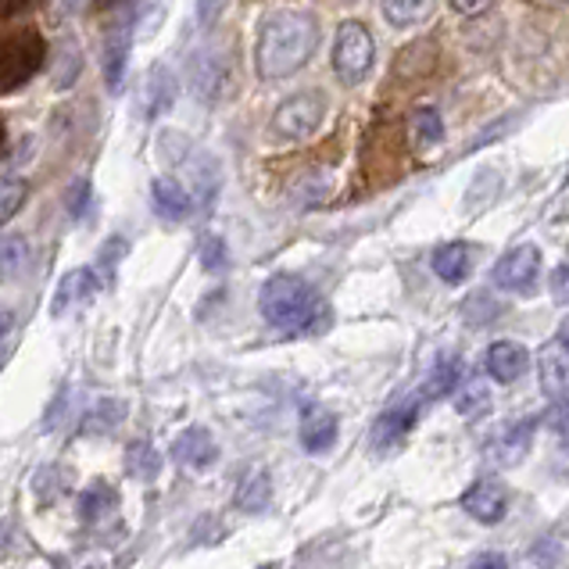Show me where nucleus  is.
<instances>
[{"label":"nucleus","mask_w":569,"mask_h":569,"mask_svg":"<svg viewBox=\"0 0 569 569\" xmlns=\"http://www.w3.org/2000/svg\"><path fill=\"white\" fill-rule=\"evenodd\" d=\"M258 569H280V566H276V562H266V566H258Z\"/></svg>","instance_id":"49"},{"label":"nucleus","mask_w":569,"mask_h":569,"mask_svg":"<svg viewBox=\"0 0 569 569\" xmlns=\"http://www.w3.org/2000/svg\"><path fill=\"white\" fill-rule=\"evenodd\" d=\"M37 64H40V40L32 32L0 40V90L22 83L26 72H32Z\"/></svg>","instance_id":"7"},{"label":"nucleus","mask_w":569,"mask_h":569,"mask_svg":"<svg viewBox=\"0 0 569 569\" xmlns=\"http://www.w3.org/2000/svg\"><path fill=\"white\" fill-rule=\"evenodd\" d=\"M258 305H262L269 327L290 337L316 333L327 327V305L316 295V287L298 280V276H272V280H266Z\"/></svg>","instance_id":"2"},{"label":"nucleus","mask_w":569,"mask_h":569,"mask_svg":"<svg viewBox=\"0 0 569 569\" xmlns=\"http://www.w3.org/2000/svg\"><path fill=\"white\" fill-rule=\"evenodd\" d=\"M469 569H509V559L498 556V551H480V556L469 562Z\"/></svg>","instance_id":"41"},{"label":"nucleus","mask_w":569,"mask_h":569,"mask_svg":"<svg viewBox=\"0 0 569 569\" xmlns=\"http://www.w3.org/2000/svg\"><path fill=\"white\" fill-rule=\"evenodd\" d=\"M538 377H541L545 398H551L556 405H566L569 401V348H562L559 340L548 345L538 359Z\"/></svg>","instance_id":"11"},{"label":"nucleus","mask_w":569,"mask_h":569,"mask_svg":"<svg viewBox=\"0 0 569 569\" xmlns=\"http://www.w3.org/2000/svg\"><path fill=\"white\" fill-rule=\"evenodd\" d=\"M158 154L166 158L172 169H183L187 172V180H190L193 193L201 198V204L216 201L222 172H219V161L211 158L208 151L193 148V143L183 140L180 133H176V129H166V133H161V140H158Z\"/></svg>","instance_id":"3"},{"label":"nucleus","mask_w":569,"mask_h":569,"mask_svg":"<svg viewBox=\"0 0 569 569\" xmlns=\"http://www.w3.org/2000/svg\"><path fill=\"white\" fill-rule=\"evenodd\" d=\"M172 459L180 466H190V469H208L211 462L219 459V448L211 441V433L204 427H190L176 437L172 445Z\"/></svg>","instance_id":"14"},{"label":"nucleus","mask_w":569,"mask_h":569,"mask_svg":"<svg viewBox=\"0 0 569 569\" xmlns=\"http://www.w3.org/2000/svg\"><path fill=\"white\" fill-rule=\"evenodd\" d=\"M498 187H501V176L495 169H483L473 180V187H469V193H466V211H469V216L480 211L483 204H491L498 198Z\"/></svg>","instance_id":"30"},{"label":"nucleus","mask_w":569,"mask_h":569,"mask_svg":"<svg viewBox=\"0 0 569 569\" xmlns=\"http://www.w3.org/2000/svg\"><path fill=\"white\" fill-rule=\"evenodd\" d=\"M64 208H69V216L72 219H83L87 211H90V183L87 180H79L69 187V198H64Z\"/></svg>","instance_id":"37"},{"label":"nucleus","mask_w":569,"mask_h":569,"mask_svg":"<svg viewBox=\"0 0 569 569\" xmlns=\"http://www.w3.org/2000/svg\"><path fill=\"white\" fill-rule=\"evenodd\" d=\"M319 47V22L305 11H272L258 29V76L262 79H287L301 72L312 61Z\"/></svg>","instance_id":"1"},{"label":"nucleus","mask_w":569,"mask_h":569,"mask_svg":"<svg viewBox=\"0 0 569 569\" xmlns=\"http://www.w3.org/2000/svg\"><path fill=\"white\" fill-rule=\"evenodd\" d=\"M126 419V405L122 401H101L97 409L87 416V422H83V433H101V430H116L119 422Z\"/></svg>","instance_id":"31"},{"label":"nucleus","mask_w":569,"mask_h":569,"mask_svg":"<svg viewBox=\"0 0 569 569\" xmlns=\"http://www.w3.org/2000/svg\"><path fill=\"white\" fill-rule=\"evenodd\" d=\"M412 140L419 151L437 148L445 140V122H441V111L437 108H419L412 116Z\"/></svg>","instance_id":"28"},{"label":"nucleus","mask_w":569,"mask_h":569,"mask_svg":"<svg viewBox=\"0 0 569 569\" xmlns=\"http://www.w3.org/2000/svg\"><path fill=\"white\" fill-rule=\"evenodd\" d=\"M11 327H14L11 312H0V351H4V340L11 337Z\"/></svg>","instance_id":"44"},{"label":"nucleus","mask_w":569,"mask_h":569,"mask_svg":"<svg viewBox=\"0 0 569 569\" xmlns=\"http://www.w3.org/2000/svg\"><path fill=\"white\" fill-rule=\"evenodd\" d=\"M433 61H437V43L433 40H419L409 43L395 61V76L401 79H422L433 72Z\"/></svg>","instance_id":"19"},{"label":"nucleus","mask_w":569,"mask_h":569,"mask_svg":"<svg viewBox=\"0 0 569 569\" xmlns=\"http://www.w3.org/2000/svg\"><path fill=\"white\" fill-rule=\"evenodd\" d=\"M190 83H193V93L201 97L204 104H219L226 97V83H230V69H226L222 54H198L190 64Z\"/></svg>","instance_id":"10"},{"label":"nucleus","mask_w":569,"mask_h":569,"mask_svg":"<svg viewBox=\"0 0 569 569\" xmlns=\"http://www.w3.org/2000/svg\"><path fill=\"white\" fill-rule=\"evenodd\" d=\"M122 4H129V0H93V8H97V11H116V8H122Z\"/></svg>","instance_id":"45"},{"label":"nucleus","mask_w":569,"mask_h":569,"mask_svg":"<svg viewBox=\"0 0 569 569\" xmlns=\"http://www.w3.org/2000/svg\"><path fill=\"white\" fill-rule=\"evenodd\" d=\"M533 427H538V419H519V422L498 427L491 433V441H487V455H491L498 466L523 462L527 451H530V441H533Z\"/></svg>","instance_id":"8"},{"label":"nucleus","mask_w":569,"mask_h":569,"mask_svg":"<svg viewBox=\"0 0 569 569\" xmlns=\"http://www.w3.org/2000/svg\"><path fill=\"white\" fill-rule=\"evenodd\" d=\"M487 372L498 380V383H512L527 372L530 366V351L516 340H498V345L487 348V359H483Z\"/></svg>","instance_id":"12"},{"label":"nucleus","mask_w":569,"mask_h":569,"mask_svg":"<svg viewBox=\"0 0 569 569\" xmlns=\"http://www.w3.org/2000/svg\"><path fill=\"white\" fill-rule=\"evenodd\" d=\"M269 498H272V483L266 469H254V473H248L237 487V509L243 512H262L269 506Z\"/></svg>","instance_id":"23"},{"label":"nucleus","mask_w":569,"mask_h":569,"mask_svg":"<svg viewBox=\"0 0 569 569\" xmlns=\"http://www.w3.org/2000/svg\"><path fill=\"white\" fill-rule=\"evenodd\" d=\"M79 8V0H51V11H54V19H69V14Z\"/></svg>","instance_id":"42"},{"label":"nucleus","mask_w":569,"mask_h":569,"mask_svg":"<svg viewBox=\"0 0 569 569\" xmlns=\"http://www.w3.org/2000/svg\"><path fill=\"white\" fill-rule=\"evenodd\" d=\"M129 40H133V32L126 26L116 29L104 43V79H108V90L119 93L122 90V76H126V58H129Z\"/></svg>","instance_id":"18"},{"label":"nucleus","mask_w":569,"mask_h":569,"mask_svg":"<svg viewBox=\"0 0 569 569\" xmlns=\"http://www.w3.org/2000/svg\"><path fill=\"white\" fill-rule=\"evenodd\" d=\"M491 280L498 290H509V295H533L541 280V251L533 243H519V248L498 258Z\"/></svg>","instance_id":"6"},{"label":"nucleus","mask_w":569,"mask_h":569,"mask_svg":"<svg viewBox=\"0 0 569 569\" xmlns=\"http://www.w3.org/2000/svg\"><path fill=\"white\" fill-rule=\"evenodd\" d=\"M459 380H462V362L459 359H441V362H437V369L430 372L427 387L419 390V398L422 401L445 398V395H451L455 387H459Z\"/></svg>","instance_id":"27"},{"label":"nucleus","mask_w":569,"mask_h":569,"mask_svg":"<svg viewBox=\"0 0 569 569\" xmlns=\"http://www.w3.org/2000/svg\"><path fill=\"white\" fill-rule=\"evenodd\" d=\"M462 509L480 523H501L509 512V491L498 480H477L462 495Z\"/></svg>","instance_id":"9"},{"label":"nucleus","mask_w":569,"mask_h":569,"mask_svg":"<svg viewBox=\"0 0 569 569\" xmlns=\"http://www.w3.org/2000/svg\"><path fill=\"white\" fill-rule=\"evenodd\" d=\"M559 345H562V348H569V316L562 319V327H559Z\"/></svg>","instance_id":"47"},{"label":"nucleus","mask_w":569,"mask_h":569,"mask_svg":"<svg viewBox=\"0 0 569 569\" xmlns=\"http://www.w3.org/2000/svg\"><path fill=\"white\" fill-rule=\"evenodd\" d=\"M469 269H473V248L469 243H445V248L433 251V272L441 276L445 283H462Z\"/></svg>","instance_id":"17"},{"label":"nucleus","mask_w":569,"mask_h":569,"mask_svg":"<svg viewBox=\"0 0 569 569\" xmlns=\"http://www.w3.org/2000/svg\"><path fill=\"white\" fill-rule=\"evenodd\" d=\"M455 409H459L466 419H473L480 412L491 409V390H487L483 380H469L462 390H459V398H455Z\"/></svg>","instance_id":"29"},{"label":"nucleus","mask_w":569,"mask_h":569,"mask_svg":"<svg viewBox=\"0 0 569 569\" xmlns=\"http://www.w3.org/2000/svg\"><path fill=\"white\" fill-rule=\"evenodd\" d=\"M495 8V0H451V11L462 14V19H480Z\"/></svg>","instance_id":"39"},{"label":"nucleus","mask_w":569,"mask_h":569,"mask_svg":"<svg viewBox=\"0 0 569 569\" xmlns=\"http://www.w3.org/2000/svg\"><path fill=\"white\" fill-rule=\"evenodd\" d=\"M79 72H83V54H79V43L76 40H61L58 51H54V90H69Z\"/></svg>","instance_id":"25"},{"label":"nucleus","mask_w":569,"mask_h":569,"mask_svg":"<svg viewBox=\"0 0 569 569\" xmlns=\"http://www.w3.org/2000/svg\"><path fill=\"white\" fill-rule=\"evenodd\" d=\"M556 430H559V437L569 445V401L562 405V412L556 416Z\"/></svg>","instance_id":"43"},{"label":"nucleus","mask_w":569,"mask_h":569,"mask_svg":"<svg viewBox=\"0 0 569 569\" xmlns=\"http://www.w3.org/2000/svg\"><path fill=\"white\" fill-rule=\"evenodd\" d=\"M97 287H101V280H97V272H93V269H72V272L61 280V287H58L51 312H54V316H64L72 305H87V301L93 298V290H97Z\"/></svg>","instance_id":"15"},{"label":"nucleus","mask_w":569,"mask_h":569,"mask_svg":"<svg viewBox=\"0 0 569 569\" xmlns=\"http://www.w3.org/2000/svg\"><path fill=\"white\" fill-rule=\"evenodd\" d=\"M26 4H29V0H0V11H19Z\"/></svg>","instance_id":"46"},{"label":"nucleus","mask_w":569,"mask_h":569,"mask_svg":"<svg viewBox=\"0 0 569 569\" xmlns=\"http://www.w3.org/2000/svg\"><path fill=\"white\" fill-rule=\"evenodd\" d=\"M419 405L422 398H409L405 405H398V409H390L377 419V427H372V448L387 451L390 445H398L405 433H409L416 427V416H419Z\"/></svg>","instance_id":"13"},{"label":"nucleus","mask_w":569,"mask_h":569,"mask_svg":"<svg viewBox=\"0 0 569 569\" xmlns=\"http://www.w3.org/2000/svg\"><path fill=\"white\" fill-rule=\"evenodd\" d=\"M176 101V79L169 69H161L154 64L151 76H148V93H143V104H148V116H161V111H169Z\"/></svg>","instance_id":"24"},{"label":"nucleus","mask_w":569,"mask_h":569,"mask_svg":"<svg viewBox=\"0 0 569 569\" xmlns=\"http://www.w3.org/2000/svg\"><path fill=\"white\" fill-rule=\"evenodd\" d=\"M498 312H501L498 301H491L487 295H473V298H469V301L462 305V316H466L469 322H477V327H483V322H491Z\"/></svg>","instance_id":"35"},{"label":"nucleus","mask_w":569,"mask_h":569,"mask_svg":"<svg viewBox=\"0 0 569 569\" xmlns=\"http://www.w3.org/2000/svg\"><path fill=\"white\" fill-rule=\"evenodd\" d=\"M437 8V0H383V19L395 29H412L427 22Z\"/></svg>","instance_id":"21"},{"label":"nucleus","mask_w":569,"mask_h":569,"mask_svg":"<svg viewBox=\"0 0 569 569\" xmlns=\"http://www.w3.org/2000/svg\"><path fill=\"white\" fill-rule=\"evenodd\" d=\"M333 441H337V416L327 412V409H308L305 422H301V445H305V451L322 455V451L333 448Z\"/></svg>","instance_id":"16"},{"label":"nucleus","mask_w":569,"mask_h":569,"mask_svg":"<svg viewBox=\"0 0 569 569\" xmlns=\"http://www.w3.org/2000/svg\"><path fill=\"white\" fill-rule=\"evenodd\" d=\"M151 193H154V208H158V216H166V219H183L187 211H190V204H193V198L187 193V187H180L176 180H154V187H151Z\"/></svg>","instance_id":"22"},{"label":"nucleus","mask_w":569,"mask_h":569,"mask_svg":"<svg viewBox=\"0 0 569 569\" xmlns=\"http://www.w3.org/2000/svg\"><path fill=\"white\" fill-rule=\"evenodd\" d=\"M533 4H562V0H533Z\"/></svg>","instance_id":"48"},{"label":"nucleus","mask_w":569,"mask_h":569,"mask_svg":"<svg viewBox=\"0 0 569 569\" xmlns=\"http://www.w3.org/2000/svg\"><path fill=\"white\" fill-rule=\"evenodd\" d=\"M122 258H126V240H122V237H111V240L104 243L101 258H97V269H93V272H101L97 280L111 287V280H116V266L122 262Z\"/></svg>","instance_id":"33"},{"label":"nucleus","mask_w":569,"mask_h":569,"mask_svg":"<svg viewBox=\"0 0 569 569\" xmlns=\"http://www.w3.org/2000/svg\"><path fill=\"white\" fill-rule=\"evenodd\" d=\"M548 287H551V298L556 305H569V262H559L548 276Z\"/></svg>","instance_id":"38"},{"label":"nucleus","mask_w":569,"mask_h":569,"mask_svg":"<svg viewBox=\"0 0 569 569\" xmlns=\"http://www.w3.org/2000/svg\"><path fill=\"white\" fill-rule=\"evenodd\" d=\"M222 8H226V0H198V26L211 29L219 14H222Z\"/></svg>","instance_id":"40"},{"label":"nucleus","mask_w":569,"mask_h":569,"mask_svg":"<svg viewBox=\"0 0 569 569\" xmlns=\"http://www.w3.org/2000/svg\"><path fill=\"white\" fill-rule=\"evenodd\" d=\"M322 119H327V97L319 90H305L280 104V111L272 116V133L283 140H301L312 137Z\"/></svg>","instance_id":"5"},{"label":"nucleus","mask_w":569,"mask_h":569,"mask_svg":"<svg viewBox=\"0 0 569 569\" xmlns=\"http://www.w3.org/2000/svg\"><path fill=\"white\" fill-rule=\"evenodd\" d=\"M372 61H377V40L362 22H345L337 29L333 40V72L340 76V83H362L372 72Z\"/></svg>","instance_id":"4"},{"label":"nucleus","mask_w":569,"mask_h":569,"mask_svg":"<svg viewBox=\"0 0 569 569\" xmlns=\"http://www.w3.org/2000/svg\"><path fill=\"white\" fill-rule=\"evenodd\" d=\"M119 506V495H116V487L104 483V480H97L90 483L83 495H79V512H83L87 523H93V519H101L104 512H111Z\"/></svg>","instance_id":"26"},{"label":"nucleus","mask_w":569,"mask_h":569,"mask_svg":"<svg viewBox=\"0 0 569 569\" xmlns=\"http://www.w3.org/2000/svg\"><path fill=\"white\" fill-rule=\"evenodd\" d=\"M29 240L19 233L0 237V283H11L29 269Z\"/></svg>","instance_id":"20"},{"label":"nucleus","mask_w":569,"mask_h":569,"mask_svg":"<svg viewBox=\"0 0 569 569\" xmlns=\"http://www.w3.org/2000/svg\"><path fill=\"white\" fill-rule=\"evenodd\" d=\"M226 262H230V254H226V240L222 237H204V243H201V266L208 272H219V269H226Z\"/></svg>","instance_id":"36"},{"label":"nucleus","mask_w":569,"mask_h":569,"mask_svg":"<svg viewBox=\"0 0 569 569\" xmlns=\"http://www.w3.org/2000/svg\"><path fill=\"white\" fill-rule=\"evenodd\" d=\"M129 473L140 477V480H151L158 469H161V459H158V451L148 445V441H137V445H129Z\"/></svg>","instance_id":"32"},{"label":"nucleus","mask_w":569,"mask_h":569,"mask_svg":"<svg viewBox=\"0 0 569 569\" xmlns=\"http://www.w3.org/2000/svg\"><path fill=\"white\" fill-rule=\"evenodd\" d=\"M26 183L22 180H0V226L11 222V216L26 204Z\"/></svg>","instance_id":"34"}]
</instances>
